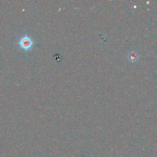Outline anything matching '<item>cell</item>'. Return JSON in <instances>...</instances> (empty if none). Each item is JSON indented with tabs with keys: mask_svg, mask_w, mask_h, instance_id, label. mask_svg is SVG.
I'll return each instance as SVG.
<instances>
[{
	"mask_svg": "<svg viewBox=\"0 0 157 157\" xmlns=\"http://www.w3.org/2000/svg\"><path fill=\"white\" fill-rule=\"evenodd\" d=\"M127 58L129 61H130L132 63H136L138 60L139 55L137 54V53H136V52L132 50L128 54Z\"/></svg>",
	"mask_w": 157,
	"mask_h": 157,
	"instance_id": "cell-1",
	"label": "cell"
}]
</instances>
